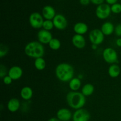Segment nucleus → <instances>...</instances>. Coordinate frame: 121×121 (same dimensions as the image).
Returning <instances> with one entry per match:
<instances>
[{
    "instance_id": "f257e3e1",
    "label": "nucleus",
    "mask_w": 121,
    "mask_h": 121,
    "mask_svg": "<svg viewBox=\"0 0 121 121\" xmlns=\"http://www.w3.org/2000/svg\"><path fill=\"white\" fill-rule=\"evenodd\" d=\"M55 74L60 81L69 82L74 78V68L70 64L61 63L56 67Z\"/></svg>"
},
{
    "instance_id": "f03ea898",
    "label": "nucleus",
    "mask_w": 121,
    "mask_h": 121,
    "mask_svg": "<svg viewBox=\"0 0 121 121\" xmlns=\"http://www.w3.org/2000/svg\"><path fill=\"white\" fill-rule=\"evenodd\" d=\"M66 102L69 106L73 109L83 108L86 102V96L78 91H71L66 95Z\"/></svg>"
},
{
    "instance_id": "7ed1b4c3",
    "label": "nucleus",
    "mask_w": 121,
    "mask_h": 121,
    "mask_svg": "<svg viewBox=\"0 0 121 121\" xmlns=\"http://www.w3.org/2000/svg\"><path fill=\"white\" fill-rule=\"evenodd\" d=\"M25 54L33 59L43 57L44 55L45 49L43 44L37 41H30L24 47Z\"/></svg>"
},
{
    "instance_id": "20e7f679",
    "label": "nucleus",
    "mask_w": 121,
    "mask_h": 121,
    "mask_svg": "<svg viewBox=\"0 0 121 121\" xmlns=\"http://www.w3.org/2000/svg\"><path fill=\"white\" fill-rule=\"evenodd\" d=\"M104 60L109 64H117L118 61V55L117 51L113 48L108 47L104 49L102 53Z\"/></svg>"
},
{
    "instance_id": "39448f33",
    "label": "nucleus",
    "mask_w": 121,
    "mask_h": 121,
    "mask_svg": "<svg viewBox=\"0 0 121 121\" xmlns=\"http://www.w3.org/2000/svg\"><path fill=\"white\" fill-rule=\"evenodd\" d=\"M44 21L42 14L37 12L31 13L29 17V22L31 27L34 29H40L43 27Z\"/></svg>"
},
{
    "instance_id": "423d86ee",
    "label": "nucleus",
    "mask_w": 121,
    "mask_h": 121,
    "mask_svg": "<svg viewBox=\"0 0 121 121\" xmlns=\"http://www.w3.org/2000/svg\"><path fill=\"white\" fill-rule=\"evenodd\" d=\"M89 39L92 44L98 45L103 43L105 40V35L100 30L96 28L92 30L89 34Z\"/></svg>"
},
{
    "instance_id": "0eeeda50",
    "label": "nucleus",
    "mask_w": 121,
    "mask_h": 121,
    "mask_svg": "<svg viewBox=\"0 0 121 121\" xmlns=\"http://www.w3.org/2000/svg\"><path fill=\"white\" fill-rule=\"evenodd\" d=\"M111 8L110 5L104 3L97 7L96 9V15L100 20H105L111 15Z\"/></svg>"
},
{
    "instance_id": "6e6552de",
    "label": "nucleus",
    "mask_w": 121,
    "mask_h": 121,
    "mask_svg": "<svg viewBox=\"0 0 121 121\" xmlns=\"http://www.w3.org/2000/svg\"><path fill=\"white\" fill-rule=\"evenodd\" d=\"M91 119V114L88 111L83 108L76 110L73 113V121H89Z\"/></svg>"
},
{
    "instance_id": "1a4fd4ad",
    "label": "nucleus",
    "mask_w": 121,
    "mask_h": 121,
    "mask_svg": "<svg viewBox=\"0 0 121 121\" xmlns=\"http://www.w3.org/2000/svg\"><path fill=\"white\" fill-rule=\"evenodd\" d=\"M54 27L59 30H63L67 27L68 22L66 18L60 14H56L53 20Z\"/></svg>"
},
{
    "instance_id": "9d476101",
    "label": "nucleus",
    "mask_w": 121,
    "mask_h": 121,
    "mask_svg": "<svg viewBox=\"0 0 121 121\" xmlns=\"http://www.w3.org/2000/svg\"><path fill=\"white\" fill-rule=\"evenodd\" d=\"M38 41L43 44H48L53 39V35L49 31L41 29L37 33Z\"/></svg>"
},
{
    "instance_id": "9b49d317",
    "label": "nucleus",
    "mask_w": 121,
    "mask_h": 121,
    "mask_svg": "<svg viewBox=\"0 0 121 121\" xmlns=\"http://www.w3.org/2000/svg\"><path fill=\"white\" fill-rule=\"evenodd\" d=\"M72 42L73 46L78 49H82L86 46V39L83 35L75 34L72 39Z\"/></svg>"
},
{
    "instance_id": "f8f14e48",
    "label": "nucleus",
    "mask_w": 121,
    "mask_h": 121,
    "mask_svg": "<svg viewBox=\"0 0 121 121\" xmlns=\"http://www.w3.org/2000/svg\"><path fill=\"white\" fill-rule=\"evenodd\" d=\"M57 118L60 121H69L72 119L73 114L69 109L61 108L57 112Z\"/></svg>"
},
{
    "instance_id": "ddd939ff",
    "label": "nucleus",
    "mask_w": 121,
    "mask_h": 121,
    "mask_svg": "<svg viewBox=\"0 0 121 121\" xmlns=\"http://www.w3.org/2000/svg\"><path fill=\"white\" fill-rule=\"evenodd\" d=\"M23 71L21 67L18 66H13L8 70V75L12 78L13 80L20 79L22 77Z\"/></svg>"
},
{
    "instance_id": "4468645a",
    "label": "nucleus",
    "mask_w": 121,
    "mask_h": 121,
    "mask_svg": "<svg viewBox=\"0 0 121 121\" xmlns=\"http://www.w3.org/2000/svg\"><path fill=\"white\" fill-rule=\"evenodd\" d=\"M42 15L45 20H53L56 15L55 9L51 5H46L43 8Z\"/></svg>"
},
{
    "instance_id": "2eb2a0df",
    "label": "nucleus",
    "mask_w": 121,
    "mask_h": 121,
    "mask_svg": "<svg viewBox=\"0 0 121 121\" xmlns=\"http://www.w3.org/2000/svg\"><path fill=\"white\" fill-rule=\"evenodd\" d=\"M73 31L76 34L83 35L88 31V26L85 22H78L73 26Z\"/></svg>"
},
{
    "instance_id": "dca6fc26",
    "label": "nucleus",
    "mask_w": 121,
    "mask_h": 121,
    "mask_svg": "<svg viewBox=\"0 0 121 121\" xmlns=\"http://www.w3.org/2000/svg\"><path fill=\"white\" fill-rule=\"evenodd\" d=\"M20 102L17 98H13L9 99L7 103V109L11 112H15L20 108Z\"/></svg>"
},
{
    "instance_id": "f3484780",
    "label": "nucleus",
    "mask_w": 121,
    "mask_h": 121,
    "mask_svg": "<svg viewBox=\"0 0 121 121\" xmlns=\"http://www.w3.org/2000/svg\"><path fill=\"white\" fill-rule=\"evenodd\" d=\"M100 30L105 35H111L114 33L115 26L111 22L107 21L102 25Z\"/></svg>"
},
{
    "instance_id": "a211bd4d",
    "label": "nucleus",
    "mask_w": 121,
    "mask_h": 121,
    "mask_svg": "<svg viewBox=\"0 0 121 121\" xmlns=\"http://www.w3.org/2000/svg\"><path fill=\"white\" fill-rule=\"evenodd\" d=\"M20 96L24 100H29L33 96V91L29 86H25L20 91Z\"/></svg>"
},
{
    "instance_id": "6ab92c4d",
    "label": "nucleus",
    "mask_w": 121,
    "mask_h": 121,
    "mask_svg": "<svg viewBox=\"0 0 121 121\" xmlns=\"http://www.w3.org/2000/svg\"><path fill=\"white\" fill-rule=\"evenodd\" d=\"M121 73V68L117 64H112L109 67L108 74L112 78H117Z\"/></svg>"
},
{
    "instance_id": "aec40b11",
    "label": "nucleus",
    "mask_w": 121,
    "mask_h": 121,
    "mask_svg": "<svg viewBox=\"0 0 121 121\" xmlns=\"http://www.w3.org/2000/svg\"><path fill=\"white\" fill-rule=\"evenodd\" d=\"M82 86V82L79 78H73L69 82V86L72 91H78L80 89Z\"/></svg>"
},
{
    "instance_id": "412c9836",
    "label": "nucleus",
    "mask_w": 121,
    "mask_h": 121,
    "mask_svg": "<svg viewBox=\"0 0 121 121\" xmlns=\"http://www.w3.org/2000/svg\"><path fill=\"white\" fill-rule=\"evenodd\" d=\"M95 91V87L92 84L86 83L82 87L81 92L85 96H90Z\"/></svg>"
},
{
    "instance_id": "4be33fe9",
    "label": "nucleus",
    "mask_w": 121,
    "mask_h": 121,
    "mask_svg": "<svg viewBox=\"0 0 121 121\" xmlns=\"http://www.w3.org/2000/svg\"><path fill=\"white\" fill-rule=\"evenodd\" d=\"M35 69L38 70H43L46 67V62L43 57H39L35 59L34 63Z\"/></svg>"
},
{
    "instance_id": "5701e85b",
    "label": "nucleus",
    "mask_w": 121,
    "mask_h": 121,
    "mask_svg": "<svg viewBox=\"0 0 121 121\" xmlns=\"http://www.w3.org/2000/svg\"><path fill=\"white\" fill-rule=\"evenodd\" d=\"M61 45V44L60 40L56 38H53L48 43V46L53 50H57L60 49Z\"/></svg>"
},
{
    "instance_id": "b1692460",
    "label": "nucleus",
    "mask_w": 121,
    "mask_h": 121,
    "mask_svg": "<svg viewBox=\"0 0 121 121\" xmlns=\"http://www.w3.org/2000/svg\"><path fill=\"white\" fill-rule=\"evenodd\" d=\"M54 26L53 24V20H45L43 24V29L50 31L52 30L54 28Z\"/></svg>"
},
{
    "instance_id": "393cba45",
    "label": "nucleus",
    "mask_w": 121,
    "mask_h": 121,
    "mask_svg": "<svg viewBox=\"0 0 121 121\" xmlns=\"http://www.w3.org/2000/svg\"><path fill=\"white\" fill-rule=\"evenodd\" d=\"M111 11L113 13V14H120L121 13V3H117L114 4L112 5L111 6Z\"/></svg>"
},
{
    "instance_id": "a878e982",
    "label": "nucleus",
    "mask_w": 121,
    "mask_h": 121,
    "mask_svg": "<svg viewBox=\"0 0 121 121\" xmlns=\"http://www.w3.org/2000/svg\"><path fill=\"white\" fill-rule=\"evenodd\" d=\"M8 52V48L7 46L1 44L0 46V57L1 58L7 55Z\"/></svg>"
},
{
    "instance_id": "bb28decb",
    "label": "nucleus",
    "mask_w": 121,
    "mask_h": 121,
    "mask_svg": "<svg viewBox=\"0 0 121 121\" xmlns=\"http://www.w3.org/2000/svg\"><path fill=\"white\" fill-rule=\"evenodd\" d=\"M8 70L7 71V68L5 66L1 65L0 66V77L1 79H3L5 76H7V74H8Z\"/></svg>"
},
{
    "instance_id": "cd10ccee",
    "label": "nucleus",
    "mask_w": 121,
    "mask_h": 121,
    "mask_svg": "<svg viewBox=\"0 0 121 121\" xmlns=\"http://www.w3.org/2000/svg\"><path fill=\"white\" fill-rule=\"evenodd\" d=\"M13 79L11 77H9V76L7 74V76L4 77V78L2 79V82H3L6 85H9L12 83L13 82Z\"/></svg>"
},
{
    "instance_id": "c85d7f7f",
    "label": "nucleus",
    "mask_w": 121,
    "mask_h": 121,
    "mask_svg": "<svg viewBox=\"0 0 121 121\" xmlns=\"http://www.w3.org/2000/svg\"><path fill=\"white\" fill-rule=\"evenodd\" d=\"M114 33L118 37H121V24H118L115 27Z\"/></svg>"
},
{
    "instance_id": "c756f323",
    "label": "nucleus",
    "mask_w": 121,
    "mask_h": 121,
    "mask_svg": "<svg viewBox=\"0 0 121 121\" xmlns=\"http://www.w3.org/2000/svg\"><path fill=\"white\" fill-rule=\"evenodd\" d=\"M105 1V0H91V2L95 5H97L98 6L104 4Z\"/></svg>"
},
{
    "instance_id": "7c9ffc66",
    "label": "nucleus",
    "mask_w": 121,
    "mask_h": 121,
    "mask_svg": "<svg viewBox=\"0 0 121 121\" xmlns=\"http://www.w3.org/2000/svg\"><path fill=\"white\" fill-rule=\"evenodd\" d=\"M79 2L82 5L87 6L91 2V0H79Z\"/></svg>"
},
{
    "instance_id": "2f4dec72",
    "label": "nucleus",
    "mask_w": 121,
    "mask_h": 121,
    "mask_svg": "<svg viewBox=\"0 0 121 121\" xmlns=\"http://www.w3.org/2000/svg\"><path fill=\"white\" fill-rule=\"evenodd\" d=\"M105 1H106V4H108L109 5H113L114 4H116L118 2V0H105Z\"/></svg>"
},
{
    "instance_id": "473e14b6",
    "label": "nucleus",
    "mask_w": 121,
    "mask_h": 121,
    "mask_svg": "<svg viewBox=\"0 0 121 121\" xmlns=\"http://www.w3.org/2000/svg\"><path fill=\"white\" fill-rule=\"evenodd\" d=\"M116 44L118 47H121V38H118L117 40H116Z\"/></svg>"
},
{
    "instance_id": "72a5a7b5",
    "label": "nucleus",
    "mask_w": 121,
    "mask_h": 121,
    "mask_svg": "<svg viewBox=\"0 0 121 121\" xmlns=\"http://www.w3.org/2000/svg\"><path fill=\"white\" fill-rule=\"evenodd\" d=\"M60 121V120H59L58 118H54V117H53V118H50L49 119H48V121Z\"/></svg>"
},
{
    "instance_id": "f704fd0d",
    "label": "nucleus",
    "mask_w": 121,
    "mask_h": 121,
    "mask_svg": "<svg viewBox=\"0 0 121 121\" xmlns=\"http://www.w3.org/2000/svg\"><path fill=\"white\" fill-rule=\"evenodd\" d=\"M97 46H96V45L92 44V48H93V49L96 50L97 48H98V47H97Z\"/></svg>"
},
{
    "instance_id": "c9c22d12",
    "label": "nucleus",
    "mask_w": 121,
    "mask_h": 121,
    "mask_svg": "<svg viewBox=\"0 0 121 121\" xmlns=\"http://www.w3.org/2000/svg\"></svg>"
}]
</instances>
